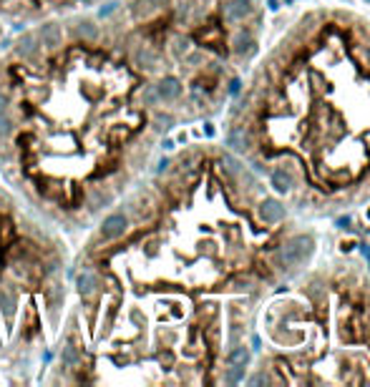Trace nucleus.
I'll return each mask as SVG.
<instances>
[{"instance_id":"10","label":"nucleus","mask_w":370,"mask_h":387,"mask_svg":"<svg viewBox=\"0 0 370 387\" xmlns=\"http://www.w3.org/2000/svg\"><path fill=\"white\" fill-rule=\"evenodd\" d=\"M244 360H247V352H244V350H237V352H232V362H234V365H242Z\"/></svg>"},{"instance_id":"6","label":"nucleus","mask_w":370,"mask_h":387,"mask_svg":"<svg viewBox=\"0 0 370 387\" xmlns=\"http://www.w3.org/2000/svg\"><path fill=\"white\" fill-rule=\"evenodd\" d=\"M93 287H96V279H93L91 274H81V277H78V289H81V294H91Z\"/></svg>"},{"instance_id":"3","label":"nucleus","mask_w":370,"mask_h":387,"mask_svg":"<svg viewBox=\"0 0 370 387\" xmlns=\"http://www.w3.org/2000/svg\"><path fill=\"white\" fill-rule=\"evenodd\" d=\"M179 91H182V86H179L177 78H164V81L159 83V88H156V96L164 98V101H172V98L179 96Z\"/></svg>"},{"instance_id":"12","label":"nucleus","mask_w":370,"mask_h":387,"mask_svg":"<svg viewBox=\"0 0 370 387\" xmlns=\"http://www.w3.org/2000/svg\"><path fill=\"white\" fill-rule=\"evenodd\" d=\"M5 108V98H3V93H0V111Z\"/></svg>"},{"instance_id":"7","label":"nucleus","mask_w":370,"mask_h":387,"mask_svg":"<svg viewBox=\"0 0 370 387\" xmlns=\"http://www.w3.org/2000/svg\"><path fill=\"white\" fill-rule=\"evenodd\" d=\"M76 362H78V350H76L73 344H66L63 347V365L66 367H73Z\"/></svg>"},{"instance_id":"2","label":"nucleus","mask_w":370,"mask_h":387,"mask_svg":"<svg viewBox=\"0 0 370 387\" xmlns=\"http://www.w3.org/2000/svg\"><path fill=\"white\" fill-rule=\"evenodd\" d=\"M40 43H43L46 48H51V51L61 48V46H63V33H61V28H58L56 23H46L43 28H40Z\"/></svg>"},{"instance_id":"4","label":"nucleus","mask_w":370,"mask_h":387,"mask_svg":"<svg viewBox=\"0 0 370 387\" xmlns=\"http://www.w3.org/2000/svg\"><path fill=\"white\" fill-rule=\"evenodd\" d=\"M35 51H38V38L30 35V33L23 35V38H20V43H18V56H20V58H30Z\"/></svg>"},{"instance_id":"5","label":"nucleus","mask_w":370,"mask_h":387,"mask_svg":"<svg viewBox=\"0 0 370 387\" xmlns=\"http://www.w3.org/2000/svg\"><path fill=\"white\" fill-rule=\"evenodd\" d=\"M0 307H3V312L8 317H13V312H15V294L3 289V292H0Z\"/></svg>"},{"instance_id":"9","label":"nucleus","mask_w":370,"mask_h":387,"mask_svg":"<svg viewBox=\"0 0 370 387\" xmlns=\"http://www.w3.org/2000/svg\"><path fill=\"white\" fill-rule=\"evenodd\" d=\"M8 131H10V121H8V116H5L3 111H0V133L5 136Z\"/></svg>"},{"instance_id":"8","label":"nucleus","mask_w":370,"mask_h":387,"mask_svg":"<svg viewBox=\"0 0 370 387\" xmlns=\"http://www.w3.org/2000/svg\"><path fill=\"white\" fill-rule=\"evenodd\" d=\"M78 33L84 35V38H93L96 35V28H93V23H81L78 25Z\"/></svg>"},{"instance_id":"1","label":"nucleus","mask_w":370,"mask_h":387,"mask_svg":"<svg viewBox=\"0 0 370 387\" xmlns=\"http://www.w3.org/2000/svg\"><path fill=\"white\" fill-rule=\"evenodd\" d=\"M126 226H129V221H126V216H123V214H111V216L103 221V226H101V237H103L106 242L118 239L123 231H126Z\"/></svg>"},{"instance_id":"11","label":"nucleus","mask_w":370,"mask_h":387,"mask_svg":"<svg viewBox=\"0 0 370 387\" xmlns=\"http://www.w3.org/2000/svg\"><path fill=\"white\" fill-rule=\"evenodd\" d=\"M146 3H151V5H164V0H146Z\"/></svg>"}]
</instances>
